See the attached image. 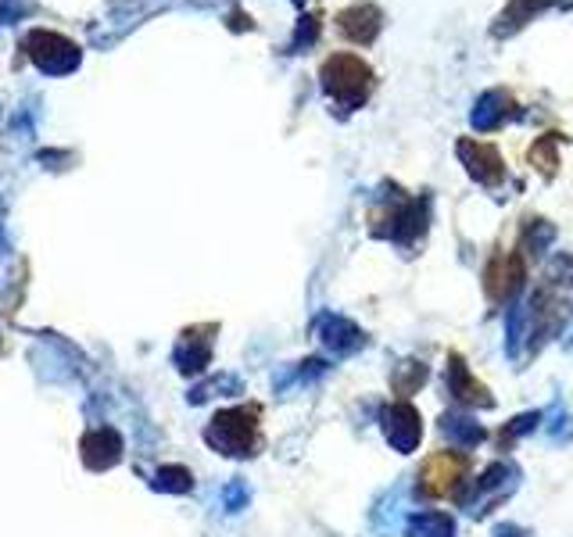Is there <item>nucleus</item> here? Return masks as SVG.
Instances as JSON below:
<instances>
[{
	"instance_id": "f257e3e1",
	"label": "nucleus",
	"mask_w": 573,
	"mask_h": 537,
	"mask_svg": "<svg viewBox=\"0 0 573 537\" xmlns=\"http://www.w3.org/2000/svg\"><path fill=\"white\" fill-rule=\"evenodd\" d=\"M520 477L523 473L516 462H495L470 487H459L455 498H459L462 509H470V516H484L488 509H495L498 502H505V498L513 495L516 487H520Z\"/></svg>"
},
{
	"instance_id": "f03ea898",
	"label": "nucleus",
	"mask_w": 573,
	"mask_h": 537,
	"mask_svg": "<svg viewBox=\"0 0 573 537\" xmlns=\"http://www.w3.org/2000/svg\"><path fill=\"white\" fill-rule=\"evenodd\" d=\"M208 441L219 448L223 455H251L258 444V427H255V409L248 412H223L212 419Z\"/></svg>"
},
{
	"instance_id": "7ed1b4c3",
	"label": "nucleus",
	"mask_w": 573,
	"mask_h": 537,
	"mask_svg": "<svg viewBox=\"0 0 573 537\" xmlns=\"http://www.w3.org/2000/svg\"><path fill=\"white\" fill-rule=\"evenodd\" d=\"M466 469H470V459L462 452H437L423 462L420 473V495L427 498H448L459 491V484L466 480Z\"/></svg>"
},
{
	"instance_id": "20e7f679",
	"label": "nucleus",
	"mask_w": 573,
	"mask_h": 537,
	"mask_svg": "<svg viewBox=\"0 0 573 537\" xmlns=\"http://www.w3.org/2000/svg\"><path fill=\"white\" fill-rule=\"evenodd\" d=\"M380 427H384V437L391 444L394 452H416V444L423 437V423H420V412L412 409L409 401H394V405H384L380 409Z\"/></svg>"
},
{
	"instance_id": "39448f33",
	"label": "nucleus",
	"mask_w": 573,
	"mask_h": 537,
	"mask_svg": "<svg viewBox=\"0 0 573 537\" xmlns=\"http://www.w3.org/2000/svg\"><path fill=\"white\" fill-rule=\"evenodd\" d=\"M316 341L323 344L330 355H359L366 348V333L359 326L351 323V319L337 316V312H319L316 316Z\"/></svg>"
},
{
	"instance_id": "423d86ee",
	"label": "nucleus",
	"mask_w": 573,
	"mask_h": 537,
	"mask_svg": "<svg viewBox=\"0 0 573 537\" xmlns=\"http://www.w3.org/2000/svg\"><path fill=\"white\" fill-rule=\"evenodd\" d=\"M445 387L455 401L462 405H470V409H491L495 398L488 394V387L480 384L477 376L470 373V366L462 362V355H452L448 358V369H445Z\"/></svg>"
},
{
	"instance_id": "0eeeda50",
	"label": "nucleus",
	"mask_w": 573,
	"mask_h": 537,
	"mask_svg": "<svg viewBox=\"0 0 573 537\" xmlns=\"http://www.w3.org/2000/svg\"><path fill=\"white\" fill-rule=\"evenodd\" d=\"M437 430L448 437V441L455 444V448H477V444H484V437H488V430L480 427L477 419L470 416L466 409H452V412H445V416L437 419Z\"/></svg>"
},
{
	"instance_id": "6e6552de",
	"label": "nucleus",
	"mask_w": 573,
	"mask_h": 537,
	"mask_svg": "<svg viewBox=\"0 0 573 537\" xmlns=\"http://www.w3.org/2000/svg\"><path fill=\"white\" fill-rule=\"evenodd\" d=\"M409 537H455V523L448 512H412L405 516Z\"/></svg>"
},
{
	"instance_id": "1a4fd4ad",
	"label": "nucleus",
	"mask_w": 573,
	"mask_h": 537,
	"mask_svg": "<svg viewBox=\"0 0 573 537\" xmlns=\"http://www.w3.org/2000/svg\"><path fill=\"white\" fill-rule=\"evenodd\" d=\"M462 158H470V172L484 183H498L502 179V162L491 147H477V144H462Z\"/></svg>"
},
{
	"instance_id": "9d476101",
	"label": "nucleus",
	"mask_w": 573,
	"mask_h": 537,
	"mask_svg": "<svg viewBox=\"0 0 573 537\" xmlns=\"http://www.w3.org/2000/svg\"><path fill=\"white\" fill-rule=\"evenodd\" d=\"M427 366L423 362H402V366L394 369L391 376V391L398 394V398H412V394L420 391L423 384H427Z\"/></svg>"
},
{
	"instance_id": "9b49d317",
	"label": "nucleus",
	"mask_w": 573,
	"mask_h": 537,
	"mask_svg": "<svg viewBox=\"0 0 573 537\" xmlns=\"http://www.w3.org/2000/svg\"><path fill=\"white\" fill-rule=\"evenodd\" d=\"M538 419H541V412H523V416H516V419H509V427L498 434V441H502V448H513V441L516 437H527L534 427H538Z\"/></svg>"
},
{
	"instance_id": "f8f14e48",
	"label": "nucleus",
	"mask_w": 573,
	"mask_h": 537,
	"mask_svg": "<svg viewBox=\"0 0 573 537\" xmlns=\"http://www.w3.org/2000/svg\"><path fill=\"white\" fill-rule=\"evenodd\" d=\"M552 273H556V280H559V283H570V287H573V258H570V255L556 258V265H552Z\"/></svg>"
},
{
	"instance_id": "ddd939ff",
	"label": "nucleus",
	"mask_w": 573,
	"mask_h": 537,
	"mask_svg": "<svg viewBox=\"0 0 573 537\" xmlns=\"http://www.w3.org/2000/svg\"><path fill=\"white\" fill-rule=\"evenodd\" d=\"M495 537H527V534H523L520 527H498V530H495Z\"/></svg>"
}]
</instances>
